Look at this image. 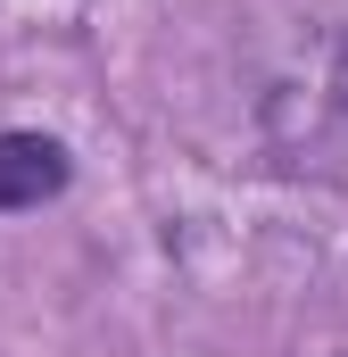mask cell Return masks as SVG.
Returning <instances> with one entry per match:
<instances>
[{"mask_svg": "<svg viewBox=\"0 0 348 357\" xmlns=\"http://www.w3.org/2000/svg\"><path fill=\"white\" fill-rule=\"evenodd\" d=\"M67 191V150L50 133H0V216L8 208H42Z\"/></svg>", "mask_w": 348, "mask_h": 357, "instance_id": "1", "label": "cell"}, {"mask_svg": "<svg viewBox=\"0 0 348 357\" xmlns=\"http://www.w3.org/2000/svg\"><path fill=\"white\" fill-rule=\"evenodd\" d=\"M332 100L348 108V33H340V50H332Z\"/></svg>", "mask_w": 348, "mask_h": 357, "instance_id": "2", "label": "cell"}]
</instances>
